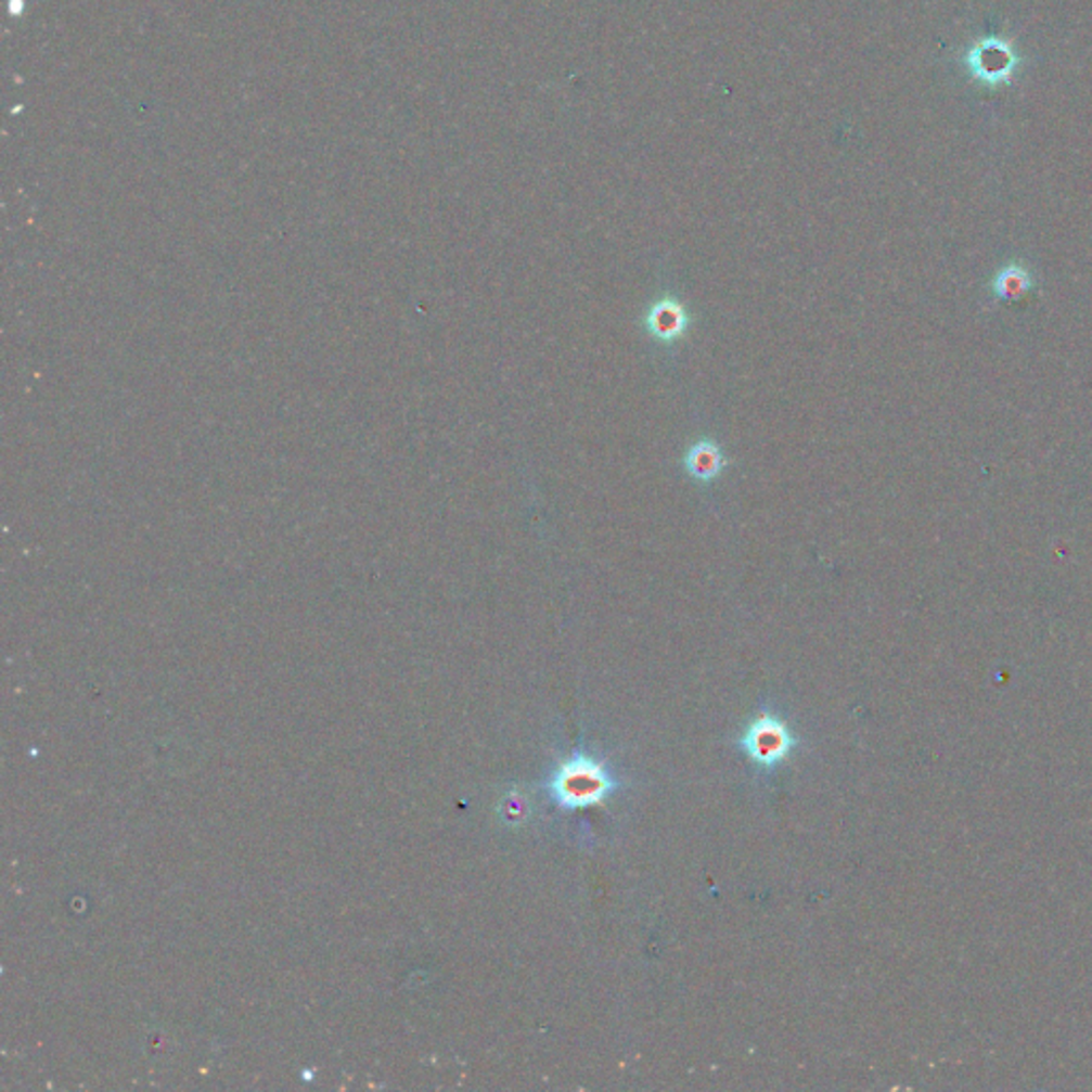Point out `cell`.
Listing matches in <instances>:
<instances>
[{
  "mask_svg": "<svg viewBox=\"0 0 1092 1092\" xmlns=\"http://www.w3.org/2000/svg\"><path fill=\"white\" fill-rule=\"evenodd\" d=\"M613 781L608 776V772L604 771L602 767L593 765L591 760H573L568 762L566 767H562L553 783H551V789H553V798H557V802L562 807H568V809H577V807H589V805H598L602 798H606L613 789Z\"/></svg>",
  "mask_w": 1092,
  "mask_h": 1092,
  "instance_id": "cell-1",
  "label": "cell"
},
{
  "mask_svg": "<svg viewBox=\"0 0 1092 1092\" xmlns=\"http://www.w3.org/2000/svg\"><path fill=\"white\" fill-rule=\"evenodd\" d=\"M741 745L745 747V751L758 765L772 767V765H779L789 754L792 738H789V732L785 730V725L779 719H774V717H760L747 730V734L743 736Z\"/></svg>",
  "mask_w": 1092,
  "mask_h": 1092,
  "instance_id": "cell-2",
  "label": "cell"
},
{
  "mask_svg": "<svg viewBox=\"0 0 1092 1092\" xmlns=\"http://www.w3.org/2000/svg\"><path fill=\"white\" fill-rule=\"evenodd\" d=\"M692 317L688 308L675 297H661L651 304L644 314V329L661 344H675L688 335Z\"/></svg>",
  "mask_w": 1092,
  "mask_h": 1092,
  "instance_id": "cell-3",
  "label": "cell"
},
{
  "mask_svg": "<svg viewBox=\"0 0 1092 1092\" xmlns=\"http://www.w3.org/2000/svg\"><path fill=\"white\" fill-rule=\"evenodd\" d=\"M728 463L730 461L723 454L721 447L710 438L698 440L694 447L688 449L685 457H683V467H685L688 476H692L698 483L717 480L723 474V470L728 467Z\"/></svg>",
  "mask_w": 1092,
  "mask_h": 1092,
  "instance_id": "cell-4",
  "label": "cell"
},
{
  "mask_svg": "<svg viewBox=\"0 0 1092 1092\" xmlns=\"http://www.w3.org/2000/svg\"><path fill=\"white\" fill-rule=\"evenodd\" d=\"M1030 284V278H1028L1027 271L1018 269V271H1005L1001 280H997V286H1003L1005 291L1001 293L1003 297L1005 295H1014V293H1020V291H1027V286Z\"/></svg>",
  "mask_w": 1092,
  "mask_h": 1092,
  "instance_id": "cell-5",
  "label": "cell"
}]
</instances>
